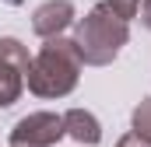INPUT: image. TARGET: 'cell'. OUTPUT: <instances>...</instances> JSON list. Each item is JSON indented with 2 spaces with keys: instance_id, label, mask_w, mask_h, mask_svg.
<instances>
[{
  "instance_id": "cell-1",
  "label": "cell",
  "mask_w": 151,
  "mask_h": 147,
  "mask_svg": "<svg viewBox=\"0 0 151 147\" xmlns=\"http://www.w3.org/2000/svg\"><path fill=\"white\" fill-rule=\"evenodd\" d=\"M137 11H141V0H102V4H95L74 28V46L81 53V63L109 67L130 39V21L137 18Z\"/></svg>"
},
{
  "instance_id": "cell-2",
  "label": "cell",
  "mask_w": 151,
  "mask_h": 147,
  "mask_svg": "<svg viewBox=\"0 0 151 147\" xmlns=\"http://www.w3.org/2000/svg\"><path fill=\"white\" fill-rule=\"evenodd\" d=\"M81 53H77L74 39H46L42 49L32 56V70L25 88L39 95V98H63L77 88V77H81Z\"/></svg>"
},
{
  "instance_id": "cell-3",
  "label": "cell",
  "mask_w": 151,
  "mask_h": 147,
  "mask_svg": "<svg viewBox=\"0 0 151 147\" xmlns=\"http://www.w3.org/2000/svg\"><path fill=\"white\" fill-rule=\"evenodd\" d=\"M28 70H32L28 46H21V39L14 35H0V109H7L21 98Z\"/></svg>"
},
{
  "instance_id": "cell-4",
  "label": "cell",
  "mask_w": 151,
  "mask_h": 147,
  "mask_svg": "<svg viewBox=\"0 0 151 147\" xmlns=\"http://www.w3.org/2000/svg\"><path fill=\"white\" fill-rule=\"evenodd\" d=\"M63 116L60 112H28L14 123L11 147H53L63 137Z\"/></svg>"
},
{
  "instance_id": "cell-5",
  "label": "cell",
  "mask_w": 151,
  "mask_h": 147,
  "mask_svg": "<svg viewBox=\"0 0 151 147\" xmlns=\"http://www.w3.org/2000/svg\"><path fill=\"white\" fill-rule=\"evenodd\" d=\"M74 25V4L70 0H46L32 11V32L39 39H60Z\"/></svg>"
},
{
  "instance_id": "cell-6",
  "label": "cell",
  "mask_w": 151,
  "mask_h": 147,
  "mask_svg": "<svg viewBox=\"0 0 151 147\" xmlns=\"http://www.w3.org/2000/svg\"><path fill=\"white\" fill-rule=\"evenodd\" d=\"M63 130H67V137H74L77 144H88V147H95L99 140H102V126H99V119H95L88 109L63 112Z\"/></svg>"
},
{
  "instance_id": "cell-7",
  "label": "cell",
  "mask_w": 151,
  "mask_h": 147,
  "mask_svg": "<svg viewBox=\"0 0 151 147\" xmlns=\"http://www.w3.org/2000/svg\"><path fill=\"white\" fill-rule=\"evenodd\" d=\"M134 133H141V137H148L151 140V98H144L137 109H134Z\"/></svg>"
},
{
  "instance_id": "cell-8",
  "label": "cell",
  "mask_w": 151,
  "mask_h": 147,
  "mask_svg": "<svg viewBox=\"0 0 151 147\" xmlns=\"http://www.w3.org/2000/svg\"><path fill=\"white\" fill-rule=\"evenodd\" d=\"M116 147H151V140H148V137H141V133H134V130H130V133H123V137L116 140Z\"/></svg>"
},
{
  "instance_id": "cell-9",
  "label": "cell",
  "mask_w": 151,
  "mask_h": 147,
  "mask_svg": "<svg viewBox=\"0 0 151 147\" xmlns=\"http://www.w3.org/2000/svg\"><path fill=\"white\" fill-rule=\"evenodd\" d=\"M141 21H144V28L151 32V0H141Z\"/></svg>"
}]
</instances>
